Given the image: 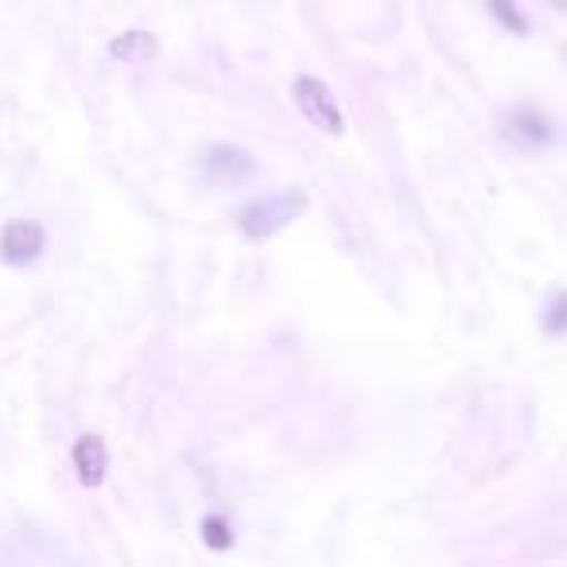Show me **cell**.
I'll return each mask as SVG.
<instances>
[{"mask_svg":"<svg viewBox=\"0 0 567 567\" xmlns=\"http://www.w3.org/2000/svg\"><path fill=\"white\" fill-rule=\"evenodd\" d=\"M203 536H206V544H210L214 551H226L229 544H234V528H229L221 517H206L203 520Z\"/></svg>","mask_w":567,"mask_h":567,"instance_id":"cell-9","label":"cell"},{"mask_svg":"<svg viewBox=\"0 0 567 567\" xmlns=\"http://www.w3.org/2000/svg\"><path fill=\"white\" fill-rule=\"evenodd\" d=\"M74 471H79L82 486H102L105 471H110V451H105L102 435H82L74 443Z\"/></svg>","mask_w":567,"mask_h":567,"instance_id":"cell-5","label":"cell"},{"mask_svg":"<svg viewBox=\"0 0 567 567\" xmlns=\"http://www.w3.org/2000/svg\"><path fill=\"white\" fill-rule=\"evenodd\" d=\"M308 198L300 190H280V195H268V198H257L241 210V234L260 241V237H272L276 229L292 226V218H300Z\"/></svg>","mask_w":567,"mask_h":567,"instance_id":"cell-1","label":"cell"},{"mask_svg":"<svg viewBox=\"0 0 567 567\" xmlns=\"http://www.w3.org/2000/svg\"><path fill=\"white\" fill-rule=\"evenodd\" d=\"M48 249V229L35 218H12L0 229V260L12 268H24L32 260H40V252Z\"/></svg>","mask_w":567,"mask_h":567,"instance_id":"cell-3","label":"cell"},{"mask_svg":"<svg viewBox=\"0 0 567 567\" xmlns=\"http://www.w3.org/2000/svg\"><path fill=\"white\" fill-rule=\"evenodd\" d=\"M110 51L117 59H152L156 55V40L148 32H125L121 40H113Z\"/></svg>","mask_w":567,"mask_h":567,"instance_id":"cell-7","label":"cell"},{"mask_svg":"<svg viewBox=\"0 0 567 567\" xmlns=\"http://www.w3.org/2000/svg\"><path fill=\"white\" fill-rule=\"evenodd\" d=\"M548 327L551 334H564L567 331V292H559L556 300H551V311H548Z\"/></svg>","mask_w":567,"mask_h":567,"instance_id":"cell-10","label":"cell"},{"mask_svg":"<svg viewBox=\"0 0 567 567\" xmlns=\"http://www.w3.org/2000/svg\"><path fill=\"white\" fill-rule=\"evenodd\" d=\"M292 94H296V105L303 110V117L311 121L316 128H323V133L331 136H342V113H339V102H334L331 86L319 79H311V74H300V79L292 82Z\"/></svg>","mask_w":567,"mask_h":567,"instance_id":"cell-2","label":"cell"},{"mask_svg":"<svg viewBox=\"0 0 567 567\" xmlns=\"http://www.w3.org/2000/svg\"><path fill=\"white\" fill-rule=\"evenodd\" d=\"M551 4H556V9H564V12H567V0H551Z\"/></svg>","mask_w":567,"mask_h":567,"instance_id":"cell-11","label":"cell"},{"mask_svg":"<svg viewBox=\"0 0 567 567\" xmlns=\"http://www.w3.org/2000/svg\"><path fill=\"white\" fill-rule=\"evenodd\" d=\"M203 172H206V179H210L214 187H237V183L249 179V175L257 172V164H252L249 152L226 148V144H218V148L206 152Z\"/></svg>","mask_w":567,"mask_h":567,"instance_id":"cell-4","label":"cell"},{"mask_svg":"<svg viewBox=\"0 0 567 567\" xmlns=\"http://www.w3.org/2000/svg\"><path fill=\"white\" fill-rule=\"evenodd\" d=\"M509 136L517 144H544L548 141V125L536 113H513L509 117Z\"/></svg>","mask_w":567,"mask_h":567,"instance_id":"cell-6","label":"cell"},{"mask_svg":"<svg viewBox=\"0 0 567 567\" xmlns=\"http://www.w3.org/2000/svg\"><path fill=\"white\" fill-rule=\"evenodd\" d=\"M486 4H489V12H494V17L502 20L505 28H509L513 35H525V32H528V20L520 17L513 0H486Z\"/></svg>","mask_w":567,"mask_h":567,"instance_id":"cell-8","label":"cell"}]
</instances>
